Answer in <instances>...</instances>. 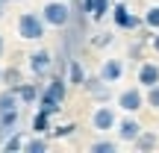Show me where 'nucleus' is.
<instances>
[{
  "label": "nucleus",
  "instance_id": "nucleus-1",
  "mask_svg": "<svg viewBox=\"0 0 159 153\" xmlns=\"http://www.w3.org/2000/svg\"><path fill=\"white\" fill-rule=\"evenodd\" d=\"M65 94H68V79L53 77L50 83L39 91V109H41V112H47V115H56L59 109H62Z\"/></svg>",
  "mask_w": 159,
  "mask_h": 153
},
{
  "label": "nucleus",
  "instance_id": "nucleus-2",
  "mask_svg": "<svg viewBox=\"0 0 159 153\" xmlns=\"http://www.w3.org/2000/svg\"><path fill=\"white\" fill-rule=\"evenodd\" d=\"M44 33H47V24L41 15H35V12H21L18 15V35L24 41H41Z\"/></svg>",
  "mask_w": 159,
  "mask_h": 153
},
{
  "label": "nucleus",
  "instance_id": "nucleus-3",
  "mask_svg": "<svg viewBox=\"0 0 159 153\" xmlns=\"http://www.w3.org/2000/svg\"><path fill=\"white\" fill-rule=\"evenodd\" d=\"M41 18H44L47 27H68L71 24V6L65 0H47L44 9H41Z\"/></svg>",
  "mask_w": 159,
  "mask_h": 153
},
{
  "label": "nucleus",
  "instance_id": "nucleus-4",
  "mask_svg": "<svg viewBox=\"0 0 159 153\" xmlns=\"http://www.w3.org/2000/svg\"><path fill=\"white\" fill-rule=\"evenodd\" d=\"M115 124H118V106L100 103V106L91 109V127H94L97 133H112Z\"/></svg>",
  "mask_w": 159,
  "mask_h": 153
},
{
  "label": "nucleus",
  "instance_id": "nucleus-5",
  "mask_svg": "<svg viewBox=\"0 0 159 153\" xmlns=\"http://www.w3.org/2000/svg\"><path fill=\"white\" fill-rule=\"evenodd\" d=\"M148 103H144V88L142 85H130V88H124L118 94V109L127 115H136L139 109H144Z\"/></svg>",
  "mask_w": 159,
  "mask_h": 153
},
{
  "label": "nucleus",
  "instance_id": "nucleus-6",
  "mask_svg": "<svg viewBox=\"0 0 159 153\" xmlns=\"http://www.w3.org/2000/svg\"><path fill=\"white\" fill-rule=\"evenodd\" d=\"M112 21H115L118 29H139V27H144V18H139L136 12H130L127 3H115L112 6Z\"/></svg>",
  "mask_w": 159,
  "mask_h": 153
},
{
  "label": "nucleus",
  "instance_id": "nucleus-7",
  "mask_svg": "<svg viewBox=\"0 0 159 153\" xmlns=\"http://www.w3.org/2000/svg\"><path fill=\"white\" fill-rule=\"evenodd\" d=\"M144 127L139 124V118L136 115H127L124 112V118H118V124H115V133H118V142H136L139 138V133H142Z\"/></svg>",
  "mask_w": 159,
  "mask_h": 153
},
{
  "label": "nucleus",
  "instance_id": "nucleus-8",
  "mask_svg": "<svg viewBox=\"0 0 159 153\" xmlns=\"http://www.w3.org/2000/svg\"><path fill=\"white\" fill-rule=\"evenodd\" d=\"M50 68H53L50 50H33V53H30V71H33L35 77H44Z\"/></svg>",
  "mask_w": 159,
  "mask_h": 153
},
{
  "label": "nucleus",
  "instance_id": "nucleus-9",
  "mask_svg": "<svg viewBox=\"0 0 159 153\" xmlns=\"http://www.w3.org/2000/svg\"><path fill=\"white\" fill-rule=\"evenodd\" d=\"M136 83L142 88H150V85L159 83V62H142L139 65V74H136Z\"/></svg>",
  "mask_w": 159,
  "mask_h": 153
},
{
  "label": "nucleus",
  "instance_id": "nucleus-10",
  "mask_svg": "<svg viewBox=\"0 0 159 153\" xmlns=\"http://www.w3.org/2000/svg\"><path fill=\"white\" fill-rule=\"evenodd\" d=\"M97 74H100V79H106V83L112 85V83H118V79L124 77V62H121V59H103Z\"/></svg>",
  "mask_w": 159,
  "mask_h": 153
},
{
  "label": "nucleus",
  "instance_id": "nucleus-11",
  "mask_svg": "<svg viewBox=\"0 0 159 153\" xmlns=\"http://www.w3.org/2000/svg\"><path fill=\"white\" fill-rule=\"evenodd\" d=\"M83 88L89 91L91 97H97V100H106V94H109V83H106V79H100V74H97V77H85Z\"/></svg>",
  "mask_w": 159,
  "mask_h": 153
},
{
  "label": "nucleus",
  "instance_id": "nucleus-12",
  "mask_svg": "<svg viewBox=\"0 0 159 153\" xmlns=\"http://www.w3.org/2000/svg\"><path fill=\"white\" fill-rule=\"evenodd\" d=\"M83 12L91 15V21H100L109 12V0H83Z\"/></svg>",
  "mask_w": 159,
  "mask_h": 153
},
{
  "label": "nucleus",
  "instance_id": "nucleus-13",
  "mask_svg": "<svg viewBox=\"0 0 159 153\" xmlns=\"http://www.w3.org/2000/svg\"><path fill=\"white\" fill-rule=\"evenodd\" d=\"M133 144H136V150H139V153H150V150L159 144V136H156L153 130H142V133H139V138H136Z\"/></svg>",
  "mask_w": 159,
  "mask_h": 153
},
{
  "label": "nucleus",
  "instance_id": "nucleus-14",
  "mask_svg": "<svg viewBox=\"0 0 159 153\" xmlns=\"http://www.w3.org/2000/svg\"><path fill=\"white\" fill-rule=\"evenodd\" d=\"M12 88L18 91V100H21V103H39V88H35V85L18 83V85H12Z\"/></svg>",
  "mask_w": 159,
  "mask_h": 153
},
{
  "label": "nucleus",
  "instance_id": "nucleus-15",
  "mask_svg": "<svg viewBox=\"0 0 159 153\" xmlns=\"http://www.w3.org/2000/svg\"><path fill=\"white\" fill-rule=\"evenodd\" d=\"M6 109H21V100H18V91L12 88H6V91H0V112H6Z\"/></svg>",
  "mask_w": 159,
  "mask_h": 153
},
{
  "label": "nucleus",
  "instance_id": "nucleus-16",
  "mask_svg": "<svg viewBox=\"0 0 159 153\" xmlns=\"http://www.w3.org/2000/svg\"><path fill=\"white\" fill-rule=\"evenodd\" d=\"M33 133H39V136H47V133H50V115L47 112H35L33 115Z\"/></svg>",
  "mask_w": 159,
  "mask_h": 153
},
{
  "label": "nucleus",
  "instance_id": "nucleus-17",
  "mask_svg": "<svg viewBox=\"0 0 159 153\" xmlns=\"http://www.w3.org/2000/svg\"><path fill=\"white\" fill-rule=\"evenodd\" d=\"M24 150H27V153H44V150H47V138L35 133L33 138H27V142H24Z\"/></svg>",
  "mask_w": 159,
  "mask_h": 153
},
{
  "label": "nucleus",
  "instance_id": "nucleus-18",
  "mask_svg": "<svg viewBox=\"0 0 159 153\" xmlns=\"http://www.w3.org/2000/svg\"><path fill=\"white\" fill-rule=\"evenodd\" d=\"M18 118H21V109H6V112H0V127L3 130H15Z\"/></svg>",
  "mask_w": 159,
  "mask_h": 153
},
{
  "label": "nucleus",
  "instance_id": "nucleus-19",
  "mask_svg": "<svg viewBox=\"0 0 159 153\" xmlns=\"http://www.w3.org/2000/svg\"><path fill=\"white\" fill-rule=\"evenodd\" d=\"M68 83H71V85H83V83H85V71H83V65H80L77 59L68 65Z\"/></svg>",
  "mask_w": 159,
  "mask_h": 153
},
{
  "label": "nucleus",
  "instance_id": "nucleus-20",
  "mask_svg": "<svg viewBox=\"0 0 159 153\" xmlns=\"http://www.w3.org/2000/svg\"><path fill=\"white\" fill-rule=\"evenodd\" d=\"M144 27H148L150 33H156V29H159V3L148 6V12H144Z\"/></svg>",
  "mask_w": 159,
  "mask_h": 153
},
{
  "label": "nucleus",
  "instance_id": "nucleus-21",
  "mask_svg": "<svg viewBox=\"0 0 159 153\" xmlns=\"http://www.w3.org/2000/svg\"><path fill=\"white\" fill-rule=\"evenodd\" d=\"M24 142H27V138H24L21 133H12V136H9V138H6V142H3V150H6V153L24 150Z\"/></svg>",
  "mask_w": 159,
  "mask_h": 153
},
{
  "label": "nucleus",
  "instance_id": "nucleus-22",
  "mask_svg": "<svg viewBox=\"0 0 159 153\" xmlns=\"http://www.w3.org/2000/svg\"><path fill=\"white\" fill-rule=\"evenodd\" d=\"M89 150H91V153H118V144L109 142V138H100V142L89 144Z\"/></svg>",
  "mask_w": 159,
  "mask_h": 153
},
{
  "label": "nucleus",
  "instance_id": "nucleus-23",
  "mask_svg": "<svg viewBox=\"0 0 159 153\" xmlns=\"http://www.w3.org/2000/svg\"><path fill=\"white\" fill-rule=\"evenodd\" d=\"M144 103H148L150 109H156V112H159V83L150 85V88H144Z\"/></svg>",
  "mask_w": 159,
  "mask_h": 153
},
{
  "label": "nucleus",
  "instance_id": "nucleus-24",
  "mask_svg": "<svg viewBox=\"0 0 159 153\" xmlns=\"http://www.w3.org/2000/svg\"><path fill=\"white\" fill-rule=\"evenodd\" d=\"M3 83H6V85H18V83H21L18 68H6V71H3Z\"/></svg>",
  "mask_w": 159,
  "mask_h": 153
},
{
  "label": "nucleus",
  "instance_id": "nucleus-25",
  "mask_svg": "<svg viewBox=\"0 0 159 153\" xmlns=\"http://www.w3.org/2000/svg\"><path fill=\"white\" fill-rule=\"evenodd\" d=\"M74 130H77V124H62V127L53 130V136L56 138H68V136H74Z\"/></svg>",
  "mask_w": 159,
  "mask_h": 153
},
{
  "label": "nucleus",
  "instance_id": "nucleus-26",
  "mask_svg": "<svg viewBox=\"0 0 159 153\" xmlns=\"http://www.w3.org/2000/svg\"><path fill=\"white\" fill-rule=\"evenodd\" d=\"M150 50H153L156 56H159V29H156L153 35H150Z\"/></svg>",
  "mask_w": 159,
  "mask_h": 153
},
{
  "label": "nucleus",
  "instance_id": "nucleus-27",
  "mask_svg": "<svg viewBox=\"0 0 159 153\" xmlns=\"http://www.w3.org/2000/svg\"><path fill=\"white\" fill-rule=\"evenodd\" d=\"M0 56H3V38H0Z\"/></svg>",
  "mask_w": 159,
  "mask_h": 153
},
{
  "label": "nucleus",
  "instance_id": "nucleus-28",
  "mask_svg": "<svg viewBox=\"0 0 159 153\" xmlns=\"http://www.w3.org/2000/svg\"><path fill=\"white\" fill-rule=\"evenodd\" d=\"M0 83H3V68H0Z\"/></svg>",
  "mask_w": 159,
  "mask_h": 153
},
{
  "label": "nucleus",
  "instance_id": "nucleus-29",
  "mask_svg": "<svg viewBox=\"0 0 159 153\" xmlns=\"http://www.w3.org/2000/svg\"><path fill=\"white\" fill-rule=\"evenodd\" d=\"M3 3H6V0H0V6H3Z\"/></svg>",
  "mask_w": 159,
  "mask_h": 153
}]
</instances>
